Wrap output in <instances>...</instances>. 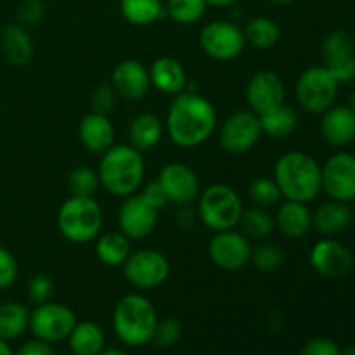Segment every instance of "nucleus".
<instances>
[{"label": "nucleus", "instance_id": "cd10ccee", "mask_svg": "<svg viewBox=\"0 0 355 355\" xmlns=\"http://www.w3.org/2000/svg\"><path fill=\"white\" fill-rule=\"evenodd\" d=\"M71 355H99L106 347L104 329L94 321H78L68 336Z\"/></svg>", "mask_w": 355, "mask_h": 355}, {"label": "nucleus", "instance_id": "1a4fd4ad", "mask_svg": "<svg viewBox=\"0 0 355 355\" xmlns=\"http://www.w3.org/2000/svg\"><path fill=\"white\" fill-rule=\"evenodd\" d=\"M200 47L214 61H232L246 47L243 28L229 19L210 21L200 31Z\"/></svg>", "mask_w": 355, "mask_h": 355}, {"label": "nucleus", "instance_id": "aec40b11", "mask_svg": "<svg viewBox=\"0 0 355 355\" xmlns=\"http://www.w3.org/2000/svg\"><path fill=\"white\" fill-rule=\"evenodd\" d=\"M319 116V134L326 144L343 149L355 141V113L347 104H333Z\"/></svg>", "mask_w": 355, "mask_h": 355}, {"label": "nucleus", "instance_id": "de8ad7c7", "mask_svg": "<svg viewBox=\"0 0 355 355\" xmlns=\"http://www.w3.org/2000/svg\"><path fill=\"white\" fill-rule=\"evenodd\" d=\"M239 0H207L208 6L211 7H220V9H225V7H231L234 3H238Z\"/></svg>", "mask_w": 355, "mask_h": 355}, {"label": "nucleus", "instance_id": "c9c22d12", "mask_svg": "<svg viewBox=\"0 0 355 355\" xmlns=\"http://www.w3.org/2000/svg\"><path fill=\"white\" fill-rule=\"evenodd\" d=\"M207 0H166V16L179 24H194L207 12Z\"/></svg>", "mask_w": 355, "mask_h": 355}, {"label": "nucleus", "instance_id": "b1692460", "mask_svg": "<svg viewBox=\"0 0 355 355\" xmlns=\"http://www.w3.org/2000/svg\"><path fill=\"white\" fill-rule=\"evenodd\" d=\"M350 222H352V210L349 203H342V201H322L312 211V229L321 238H336L343 231H347Z\"/></svg>", "mask_w": 355, "mask_h": 355}, {"label": "nucleus", "instance_id": "e433bc0d", "mask_svg": "<svg viewBox=\"0 0 355 355\" xmlns=\"http://www.w3.org/2000/svg\"><path fill=\"white\" fill-rule=\"evenodd\" d=\"M250 263L263 274H274L284 266V252L272 243H260L252 248Z\"/></svg>", "mask_w": 355, "mask_h": 355}, {"label": "nucleus", "instance_id": "bb28decb", "mask_svg": "<svg viewBox=\"0 0 355 355\" xmlns=\"http://www.w3.org/2000/svg\"><path fill=\"white\" fill-rule=\"evenodd\" d=\"M132 253V239L121 231L101 232L96 238V257L103 266L123 267Z\"/></svg>", "mask_w": 355, "mask_h": 355}, {"label": "nucleus", "instance_id": "20e7f679", "mask_svg": "<svg viewBox=\"0 0 355 355\" xmlns=\"http://www.w3.org/2000/svg\"><path fill=\"white\" fill-rule=\"evenodd\" d=\"M111 322L114 335L125 347L139 349L151 343L158 312L146 295L128 293L114 305Z\"/></svg>", "mask_w": 355, "mask_h": 355}, {"label": "nucleus", "instance_id": "dca6fc26", "mask_svg": "<svg viewBox=\"0 0 355 355\" xmlns=\"http://www.w3.org/2000/svg\"><path fill=\"white\" fill-rule=\"evenodd\" d=\"M311 267L326 279H342L354 267V255L336 238H321L309 253Z\"/></svg>", "mask_w": 355, "mask_h": 355}, {"label": "nucleus", "instance_id": "423d86ee", "mask_svg": "<svg viewBox=\"0 0 355 355\" xmlns=\"http://www.w3.org/2000/svg\"><path fill=\"white\" fill-rule=\"evenodd\" d=\"M245 205L234 187L227 184H211L201 189L196 200L198 220L211 232L231 231L238 227Z\"/></svg>", "mask_w": 355, "mask_h": 355}, {"label": "nucleus", "instance_id": "37998d69", "mask_svg": "<svg viewBox=\"0 0 355 355\" xmlns=\"http://www.w3.org/2000/svg\"><path fill=\"white\" fill-rule=\"evenodd\" d=\"M300 355H342V349L331 338L315 336L302 347Z\"/></svg>", "mask_w": 355, "mask_h": 355}, {"label": "nucleus", "instance_id": "a18cd8bd", "mask_svg": "<svg viewBox=\"0 0 355 355\" xmlns=\"http://www.w3.org/2000/svg\"><path fill=\"white\" fill-rule=\"evenodd\" d=\"M14 355H55L54 349H52V343L44 342V340L31 338L28 342H24L19 349L14 352Z\"/></svg>", "mask_w": 355, "mask_h": 355}, {"label": "nucleus", "instance_id": "5701e85b", "mask_svg": "<svg viewBox=\"0 0 355 355\" xmlns=\"http://www.w3.org/2000/svg\"><path fill=\"white\" fill-rule=\"evenodd\" d=\"M149 78H151V87H155L158 92L172 97L184 92L187 82H189L182 62L170 55H162L151 62Z\"/></svg>", "mask_w": 355, "mask_h": 355}, {"label": "nucleus", "instance_id": "ddd939ff", "mask_svg": "<svg viewBox=\"0 0 355 355\" xmlns=\"http://www.w3.org/2000/svg\"><path fill=\"white\" fill-rule=\"evenodd\" d=\"M252 243L241 231H220L214 232L208 241V257L211 263L220 270L234 272L250 266L252 257Z\"/></svg>", "mask_w": 355, "mask_h": 355}, {"label": "nucleus", "instance_id": "ea45409f", "mask_svg": "<svg viewBox=\"0 0 355 355\" xmlns=\"http://www.w3.org/2000/svg\"><path fill=\"white\" fill-rule=\"evenodd\" d=\"M118 96L111 83H99L90 94V107L101 114H110L116 106Z\"/></svg>", "mask_w": 355, "mask_h": 355}, {"label": "nucleus", "instance_id": "39448f33", "mask_svg": "<svg viewBox=\"0 0 355 355\" xmlns=\"http://www.w3.org/2000/svg\"><path fill=\"white\" fill-rule=\"evenodd\" d=\"M103 208L96 198L69 196L58 210V229L64 239L75 245L96 241L103 232Z\"/></svg>", "mask_w": 355, "mask_h": 355}, {"label": "nucleus", "instance_id": "f03ea898", "mask_svg": "<svg viewBox=\"0 0 355 355\" xmlns=\"http://www.w3.org/2000/svg\"><path fill=\"white\" fill-rule=\"evenodd\" d=\"M101 187L114 198H127L142 187L146 175L144 153L130 144H113L97 165Z\"/></svg>", "mask_w": 355, "mask_h": 355}, {"label": "nucleus", "instance_id": "09e8293b", "mask_svg": "<svg viewBox=\"0 0 355 355\" xmlns=\"http://www.w3.org/2000/svg\"><path fill=\"white\" fill-rule=\"evenodd\" d=\"M99 355H127V352L121 350L120 347H104V350Z\"/></svg>", "mask_w": 355, "mask_h": 355}, {"label": "nucleus", "instance_id": "a19ab883", "mask_svg": "<svg viewBox=\"0 0 355 355\" xmlns=\"http://www.w3.org/2000/svg\"><path fill=\"white\" fill-rule=\"evenodd\" d=\"M19 276L17 260L6 246H0V291L9 290Z\"/></svg>", "mask_w": 355, "mask_h": 355}, {"label": "nucleus", "instance_id": "2f4dec72", "mask_svg": "<svg viewBox=\"0 0 355 355\" xmlns=\"http://www.w3.org/2000/svg\"><path fill=\"white\" fill-rule=\"evenodd\" d=\"M238 227L250 241L252 239L263 241V239L270 238L272 232L276 231V222H274V215L269 210L252 205V207L243 210Z\"/></svg>", "mask_w": 355, "mask_h": 355}, {"label": "nucleus", "instance_id": "4be33fe9", "mask_svg": "<svg viewBox=\"0 0 355 355\" xmlns=\"http://www.w3.org/2000/svg\"><path fill=\"white\" fill-rule=\"evenodd\" d=\"M276 229L290 239H302L312 231V210L307 203L284 200L274 215Z\"/></svg>", "mask_w": 355, "mask_h": 355}, {"label": "nucleus", "instance_id": "6e6552de", "mask_svg": "<svg viewBox=\"0 0 355 355\" xmlns=\"http://www.w3.org/2000/svg\"><path fill=\"white\" fill-rule=\"evenodd\" d=\"M168 259L155 248H141L130 253L123 263V276L139 291H153L163 286L170 277Z\"/></svg>", "mask_w": 355, "mask_h": 355}, {"label": "nucleus", "instance_id": "473e14b6", "mask_svg": "<svg viewBox=\"0 0 355 355\" xmlns=\"http://www.w3.org/2000/svg\"><path fill=\"white\" fill-rule=\"evenodd\" d=\"M120 12L134 26H149L166 16L162 0H120Z\"/></svg>", "mask_w": 355, "mask_h": 355}, {"label": "nucleus", "instance_id": "7c9ffc66", "mask_svg": "<svg viewBox=\"0 0 355 355\" xmlns=\"http://www.w3.org/2000/svg\"><path fill=\"white\" fill-rule=\"evenodd\" d=\"M246 44L252 45L259 51H269L274 49L281 40V28L274 19L267 16L252 17L243 28Z\"/></svg>", "mask_w": 355, "mask_h": 355}, {"label": "nucleus", "instance_id": "49530a36", "mask_svg": "<svg viewBox=\"0 0 355 355\" xmlns=\"http://www.w3.org/2000/svg\"><path fill=\"white\" fill-rule=\"evenodd\" d=\"M198 222V214L196 208H191V205H184L179 207V210L175 211V224L180 229H191Z\"/></svg>", "mask_w": 355, "mask_h": 355}, {"label": "nucleus", "instance_id": "c756f323", "mask_svg": "<svg viewBox=\"0 0 355 355\" xmlns=\"http://www.w3.org/2000/svg\"><path fill=\"white\" fill-rule=\"evenodd\" d=\"M30 326V309L16 300L0 304V340H17Z\"/></svg>", "mask_w": 355, "mask_h": 355}, {"label": "nucleus", "instance_id": "f704fd0d", "mask_svg": "<svg viewBox=\"0 0 355 355\" xmlns=\"http://www.w3.org/2000/svg\"><path fill=\"white\" fill-rule=\"evenodd\" d=\"M248 198L250 201H252L253 207L266 208V210H270V208L277 207V205L283 201L279 186L276 184L274 177H266V175L255 177V179L250 182Z\"/></svg>", "mask_w": 355, "mask_h": 355}, {"label": "nucleus", "instance_id": "3c124183", "mask_svg": "<svg viewBox=\"0 0 355 355\" xmlns=\"http://www.w3.org/2000/svg\"><path fill=\"white\" fill-rule=\"evenodd\" d=\"M347 106H349L350 110H352L354 113H355V90H354L352 94H350V97H349V103H347Z\"/></svg>", "mask_w": 355, "mask_h": 355}, {"label": "nucleus", "instance_id": "a878e982", "mask_svg": "<svg viewBox=\"0 0 355 355\" xmlns=\"http://www.w3.org/2000/svg\"><path fill=\"white\" fill-rule=\"evenodd\" d=\"M128 144L141 153L153 151L165 135V121L151 111L135 114L128 123Z\"/></svg>", "mask_w": 355, "mask_h": 355}, {"label": "nucleus", "instance_id": "9b49d317", "mask_svg": "<svg viewBox=\"0 0 355 355\" xmlns=\"http://www.w3.org/2000/svg\"><path fill=\"white\" fill-rule=\"evenodd\" d=\"M262 135L259 114L250 110L234 111L218 127V142L229 155H245L252 151Z\"/></svg>", "mask_w": 355, "mask_h": 355}, {"label": "nucleus", "instance_id": "58836bf2", "mask_svg": "<svg viewBox=\"0 0 355 355\" xmlns=\"http://www.w3.org/2000/svg\"><path fill=\"white\" fill-rule=\"evenodd\" d=\"M52 293H54V281H52V277L49 274L38 272L28 281L26 297L33 305H40L49 302Z\"/></svg>", "mask_w": 355, "mask_h": 355}, {"label": "nucleus", "instance_id": "8fccbe9b", "mask_svg": "<svg viewBox=\"0 0 355 355\" xmlns=\"http://www.w3.org/2000/svg\"><path fill=\"white\" fill-rule=\"evenodd\" d=\"M0 355H14V350L10 349L9 342H3V340H0Z\"/></svg>", "mask_w": 355, "mask_h": 355}, {"label": "nucleus", "instance_id": "f3484780", "mask_svg": "<svg viewBox=\"0 0 355 355\" xmlns=\"http://www.w3.org/2000/svg\"><path fill=\"white\" fill-rule=\"evenodd\" d=\"M248 110L263 114L286 103V87L283 78L272 69H260L248 80L245 89Z\"/></svg>", "mask_w": 355, "mask_h": 355}, {"label": "nucleus", "instance_id": "412c9836", "mask_svg": "<svg viewBox=\"0 0 355 355\" xmlns=\"http://www.w3.org/2000/svg\"><path fill=\"white\" fill-rule=\"evenodd\" d=\"M116 139L113 121L110 120V114H101L96 111H90L89 114L82 118L78 125V141L87 153L90 155H103L111 148Z\"/></svg>", "mask_w": 355, "mask_h": 355}, {"label": "nucleus", "instance_id": "9d476101", "mask_svg": "<svg viewBox=\"0 0 355 355\" xmlns=\"http://www.w3.org/2000/svg\"><path fill=\"white\" fill-rule=\"evenodd\" d=\"M78 322L76 314L64 304L59 302H45V304L35 305L30 311V326L28 329L31 335L47 343H61L68 340L69 333L73 331Z\"/></svg>", "mask_w": 355, "mask_h": 355}, {"label": "nucleus", "instance_id": "603ef678", "mask_svg": "<svg viewBox=\"0 0 355 355\" xmlns=\"http://www.w3.org/2000/svg\"><path fill=\"white\" fill-rule=\"evenodd\" d=\"M342 355H355V343H354V345L345 347V349L342 350Z\"/></svg>", "mask_w": 355, "mask_h": 355}, {"label": "nucleus", "instance_id": "c85d7f7f", "mask_svg": "<svg viewBox=\"0 0 355 355\" xmlns=\"http://www.w3.org/2000/svg\"><path fill=\"white\" fill-rule=\"evenodd\" d=\"M259 120L262 134L270 139H286L298 128L297 110L286 103L260 114Z\"/></svg>", "mask_w": 355, "mask_h": 355}, {"label": "nucleus", "instance_id": "2eb2a0df", "mask_svg": "<svg viewBox=\"0 0 355 355\" xmlns=\"http://www.w3.org/2000/svg\"><path fill=\"white\" fill-rule=\"evenodd\" d=\"M156 179L162 184L168 203L177 205V207L196 203L203 189L198 173L182 162H170L163 165Z\"/></svg>", "mask_w": 355, "mask_h": 355}, {"label": "nucleus", "instance_id": "c03bdc74", "mask_svg": "<svg viewBox=\"0 0 355 355\" xmlns=\"http://www.w3.org/2000/svg\"><path fill=\"white\" fill-rule=\"evenodd\" d=\"M139 193H141L142 196L153 205V207L158 208L159 211H162L163 208H166V205H170L168 198H166L165 191H163L162 184L158 182V179L151 180V182H148L146 186H142V189H139Z\"/></svg>", "mask_w": 355, "mask_h": 355}, {"label": "nucleus", "instance_id": "864d4df0", "mask_svg": "<svg viewBox=\"0 0 355 355\" xmlns=\"http://www.w3.org/2000/svg\"><path fill=\"white\" fill-rule=\"evenodd\" d=\"M270 2H274V3H279V6H288V3L295 2V0H270Z\"/></svg>", "mask_w": 355, "mask_h": 355}, {"label": "nucleus", "instance_id": "393cba45", "mask_svg": "<svg viewBox=\"0 0 355 355\" xmlns=\"http://www.w3.org/2000/svg\"><path fill=\"white\" fill-rule=\"evenodd\" d=\"M0 49L2 55L10 66L23 68L33 58V40L28 33L26 26L19 23H10L3 26L0 33Z\"/></svg>", "mask_w": 355, "mask_h": 355}, {"label": "nucleus", "instance_id": "4468645a", "mask_svg": "<svg viewBox=\"0 0 355 355\" xmlns=\"http://www.w3.org/2000/svg\"><path fill=\"white\" fill-rule=\"evenodd\" d=\"M322 193L329 200L350 203L355 201V155L336 151L321 165Z\"/></svg>", "mask_w": 355, "mask_h": 355}, {"label": "nucleus", "instance_id": "6ab92c4d", "mask_svg": "<svg viewBox=\"0 0 355 355\" xmlns=\"http://www.w3.org/2000/svg\"><path fill=\"white\" fill-rule=\"evenodd\" d=\"M110 83L118 99L141 101L151 89L149 68L137 59H123L111 71Z\"/></svg>", "mask_w": 355, "mask_h": 355}, {"label": "nucleus", "instance_id": "79ce46f5", "mask_svg": "<svg viewBox=\"0 0 355 355\" xmlns=\"http://www.w3.org/2000/svg\"><path fill=\"white\" fill-rule=\"evenodd\" d=\"M45 16V3L42 0H23L17 6V23L23 26H35Z\"/></svg>", "mask_w": 355, "mask_h": 355}, {"label": "nucleus", "instance_id": "72a5a7b5", "mask_svg": "<svg viewBox=\"0 0 355 355\" xmlns=\"http://www.w3.org/2000/svg\"><path fill=\"white\" fill-rule=\"evenodd\" d=\"M66 186H68L69 196L96 198L97 191L101 187L97 170L87 165L75 166L66 177Z\"/></svg>", "mask_w": 355, "mask_h": 355}, {"label": "nucleus", "instance_id": "f257e3e1", "mask_svg": "<svg viewBox=\"0 0 355 355\" xmlns=\"http://www.w3.org/2000/svg\"><path fill=\"white\" fill-rule=\"evenodd\" d=\"M217 110L200 92L184 90L172 97L165 116V134L182 149L205 144L217 130Z\"/></svg>", "mask_w": 355, "mask_h": 355}, {"label": "nucleus", "instance_id": "f8f14e48", "mask_svg": "<svg viewBox=\"0 0 355 355\" xmlns=\"http://www.w3.org/2000/svg\"><path fill=\"white\" fill-rule=\"evenodd\" d=\"M158 208L153 207L141 193L123 198L118 208V231L132 241H142L155 232L158 225Z\"/></svg>", "mask_w": 355, "mask_h": 355}, {"label": "nucleus", "instance_id": "0eeeda50", "mask_svg": "<svg viewBox=\"0 0 355 355\" xmlns=\"http://www.w3.org/2000/svg\"><path fill=\"white\" fill-rule=\"evenodd\" d=\"M340 83L333 78L326 66H309L295 82V97L305 113L322 114L336 104Z\"/></svg>", "mask_w": 355, "mask_h": 355}, {"label": "nucleus", "instance_id": "4c0bfd02", "mask_svg": "<svg viewBox=\"0 0 355 355\" xmlns=\"http://www.w3.org/2000/svg\"><path fill=\"white\" fill-rule=\"evenodd\" d=\"M180 338H182V324H180V321L173 318H166L162 319V321L158 319V322H156L151 343H155L156 347L166 349V347L175 345Z\"/></svg>", "mask_w": 355, "mask_h": 355}, {"label": "nucleus", "instance_id": "7ed1b4c3", "mask_svg": "<svg viewBox=\"0 0 355 355\" xmlns=\"http://www.w3.org/2000/svg\"><path fill=\"white\" fill-rule=\"evenodd\" d=\"M274 180L283 200L312 203L322 193L321 163L304 151H288L274 165Z\"/></svg>", "mask_w": 355, "mask_h": 355}, {"label": "nucleus", "instance_id": "a211bd4d", "mask_svg": "<svg viewBox=\"0 0 355 355\" xmlns=\"http://www.w3.org/2000/svg\"><path fill=\"white\" fill-rule=\"evenodd\" d=\"M324 66L333 78L343 85L355 80V47L347 31L336 30L326 35L321 45Z\"/></svg>", "mask_w": 355, "mask_h": 355}]
</instances>
